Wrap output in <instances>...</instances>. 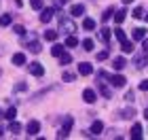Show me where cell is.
Wrapping results in <instances>:
<instances>
[{"label":"cell","instance_id":"obj_8","mask_svg":"<svg viewBox=\"0 0 148 140\" xmlns=\"http://www.w3.org/2000/svg\"><path fill=\"white\" fill-rule=\"evenodd\" d=\"M59 26H62V30H66L70 34V32H74L76 30V26H74L72 21H68V19H59Z\"/></svg>","mask_w":148,"mask_h":140},{"label":"cell","instance_id":"obj_7","mask_svg":"<svg viewBox=\"0 0 148 140\" xmlns=\"http://www.w3.org/2000/svg\"><path fill=\"white\" fill-rule=\"evenodd\" d=\"M70 15H72V17H80V15H85V6H83V4H72Z\"/></svg>","mask_w":148,"mask_h":140},{"label":"cell","instance_id":"obj_19","mask_svg":"<svg viewBox=\"0 0 148 140\" xmlns=\"http://www.w3.org/2000/svg\"><path fill=\"white\" fill-rule=\"evenodd\" d=\"M40 49H42V47H40L38 41H32V43L28 45V51H30V53H40Z\"/></svg>","mask_w":148,"mask_h":140},{"label":"cell","instance_id":"obj_17","mask_svg":"<svg viewBox=\"0 0 148 140\" xmlns=\"http://www.w3.org/2000/svg\"><path fill=\"white\" fill-rule=\"evenodd\" d=\"M83 28L85 30H95V21H93L91 17H85L83 19Z\"/></svg>","mask_w":148,"mask_h":140},{"label":"cell","instance_id":"obj_20","mask_svg":"<svg viewBox=\"0 0 148 140\" xmlns=\"http://www.w3.org/2000/svg\"><path fill=\"white\" fill-rule=\"evenodd\" d=\"M144 36H146V28H136L133 30V38H136V41H142Z\"/></svg>","mask_w":148,"mask_h":140},{"label":"cell","instance_id":"obj_23","mask_svg":"<svg viewBox=\"0 0 148 140\" xmlns=\"http://www.w3.org/2000/svg\"><path fill=\"white\" fill-rule=\"evenodd\" d=\"M72 62V55H70V53H62V55H59V64H70Z\"/></svg>","mask_w":148,"mask_h":140},{"label":"cell","instance_id":"obj_45","mask_svg":"<svg viewBox=\"0 0 148 140\" xmlns=\"http://www.w3.org/2000/svg\"><path fill=\"white\" fill-rule=\"evenodd\" d=\"M0 115H2V110H0Z\"/></svg>","mask_w":148,"mask_h":140},{"label":"cell","instance_id":"obj_28","mask_svg":"<svg viewBox=\"0 0 148 140\" xmlns=\"http://www.w3.org/2000/svg\"><path fill=\"white\" fill-rule=\"evenodd\" d=\"M15 117H17V110H15V108H9V110L4 112V119H9V121H13Z\"/></svg>","mask_w":148,"mask_h":140},{"label":"cell","instance_id":"obj_41","mask_svg":"<svg viewBox=\"0 0 148 140\" xmlns=\"http://www.w3.org/2000/svg\"><path fill=\"white\" fill-rule=\"evenodd\" d=\"M144 117H146V119H148V108H146V110H144Z\"/></svg>","mask_w":148,"mask_h":140},{"label":"cell","instance_id":"obj_27","mask_svg":"<svg viewBox=\"0 0 148 140\" xmlns=\"http://www.w3.org/2000/svg\"><path fill=\"white\" fill-rule=\"evenodd\" d=\"M131 15L136 17V19H142V17H144V9H142V6H136V9H133V13H131Z\"/></svg>","mask_w":148,"mask_h":140},{"label":"cell","instance_id":"obj_39","mask_svg":"<svg viewBox=\"0 0 148 140\" xmlns=\"http://www.w3.org/2000/svg\"><path fill=\"white\" fill-rule=\"evenodd\" d=\"M15 89H17V91H23V89H25V85H23V83H19V85H15Z\"/></svg>","mask_w":148,"mask_h":140},{"label":"cell","instance_id":"obj_38","mask_svg":"<svg viewBox=\"0 0 148 140\" xmlns=\"http://www.w3.org/2000/svg\"><path fill=\"white\" fill-rule=\"evenodd\" d=\"M125 100H129V102H131V100H133V91H127L125 93Z\"/></svg>","mask_w":148,"mask_h":140},{"label":"cell","instance_id":"obj_24","mask_svg":"<svg viewBox=\"0 0 148 140\" xmlns=\"http://www.w3.org/2000/svg\"><path fill=\"white\" fill-rule=\"evenodd\" d=\"M114 34H116V38H119L121 43L127 41V34H125V30H123V28H116V30H114Z\"/></svg>","mask_w":148,"mask_h":140},{"label":"cell","instance_id":"obj_29","mask_svg":"<svg viewBox=\"0 0 148 140\" xmlns=\"http://www.w3.org/2000/svg\"><path fill=\"white\" fill-rule=\"evenodd\" d=\"M9 23H11V15H2L0 17V26H2V28H6Z\"/></svg>","mask_w":148,"mask_h":140},{"label":"cell","instance_id":"obj_22","mask_svg":"<svg viewBox=\"0 0 148 140\" xmlns=\"http://www.w3.org/2000/svg\"><path fill=\"white\" fill-rule=\"evenodd\" d=\"M93 47H95V43H93L91 38H85V41H83V49L85 51H93Z\"/></svg>","mask_w":148,"mask_h":140},{"label":"cell","instance_id":"obj_9","mask_svg":"<svg viewBox=\"0 0 148 140\" xmlns=\"http://www.w3.org/2000/svg\"><path fill=\"white\" fill-rule=\"evenodd\" d=\"M142 136H144V134H142V125H140V123H133V128H131V138H133V140H140Z\"/></svg>","mask_w":148,"mask_h":140},{"label":"cell","instance_id":"obj_16","mask_svg":"<svg viewBox=\"0 0 148 140\" xmlns=\"http://www.w3.org/2000/svg\"><path fill=\"white\" fill-rule=\"evenodd\" d=\"M45 41L55 43V41H57V32H55V30H47V32H45Z\"/></svg>","mask_w":148,"mask_h":140},{"label":"cell","instance_id":"obj_35","mask_svg":"<svg viewBox=\"0 0 148 140\" xmlns=\"http://www.w3.org/2000/svg\"><path fill=\"white\" fill-rule=\"evenodd\" d=\"M140 91H148V79H146V81H142V83H140Z\"/></svg>","mask_w":148,"mask_h":140},{"label":"cell","instance_id":"obj_2","mask_svg":"<svg viewBox=\"0 0 148 140\" xmlns=\"http://www.w3.org/2000/svg\"><path fill=\"white\" fill-rule=\"evenodd\" d=\"M72 125H74V121L68 117L66 119V123H64V128L57 132V138H68V134H70V130H72Z\"/></svg>","mask_w":148,"mask_h":140},{"label":"cell","instance_id":"obj_1","mask_svg":"<svg viewBox=\"0 0 148 140\" xmlns=\"http://www.w3.org/2000/svg\"><path fill=\"white\" fill-rule=\"evenodd\" d=\"M28 70H30V74H34V77H42V74H45V66L38 64V62L28 64Z\"/></svg>","mask_w":148,"mask_h":140},{"label":"cell","instance_id":"obj_26","mask_svg":"<svg viewBox=\"0 0 148 140\" xmlns=\"http://www.w3.org/2000/svg\"><path fill=\"white\" fill-rule=\"evenodd\" d=\"M66 47H78V38L76 36H68L66 38Z\"/></svg>","mask_w":148,"mask_h":140},{"label":"cell","instance_id":"obj_37","mask_svg":"<svg viewBox=\"0 0 148 140\" xmlns=\"http://www.w3.org/2000/svg\"><path fill=\"white\" fill-rule=\"evenodd\" d=\"M64 81H74V74H70V72H66V74H64Z\"/></svg>","mask_w":148,"mask_h":140},{"label":"cell","instance_id":"obj_44","mask_svg":"<svg viewBox=\"0 0 148 140\" xmlns=\"http://www.w3.org/2000/svg\"><path fill=\"white\" fill-rule=\"evenodd\" d=\"M62 2H68V0H62Z\"/></svg>","mask_w":148,"mask_h":140},{"label":"cell","instance_id":"obj_3","mask_svg":"<svg viewBox=\"0 0 148 140\" xmlns=\"http://www.w3.org/2000/svg\"><path fill=\"white\" fill-rule=\"evenodd\" d=\"M83 100L87 104H93L97 100V93H95V89H91V87H87L85 91H83Z\"/></svg>","mask_w":148,"mask_h":140},{"label":"cell","instance_id":"obj_42","mask_svg":"<svg viewBox=\"0 0 148 140\" xmlns=\"http://www.w3.org/2000/svg\"><path fill=\"white\" fill-rule=\"evenodd\" d=\"M2 134H4V132H2V128H0V136H2Z\"/></svg>","mask_w":148,"mask_h":140},{"label":"cell","instance_id":"obj_5","mask_svg":"<svg viewBox=\"0 0 148 140\" xmlns=\"http://www.w3.org/2000/svg\"><path fill=\"white\" fill-rule=\"evenodd\" d=\"M91 72H93V68H91V64H89V62H80V64H78V74L89 77Z\"/></svg>","mask_w":148,"mask_h":140},{"label":"cell","instance_id":"obj_11","mask_svg":"<svg viewBox=\"0 0 148 140\" xmlns=\"http://www.w3.org/2000/svg\"><path fill=\"white\" fill-rule=\"evenodd\" d=\"M112 64H114V66H112L114 70H123L125 66H127V62H125L123 57H114V59H112Z\"/></svg>","mask_w":148,"mask_h":140},{"label":"cell","instance_id":"obj_21","mask_svg":"<svg viewBox=\"0 0 148 140\" xmlns=\"http://www.w3.org/2000/svg\"><path fill=\"white\" fill-rule=\"evenodd\" d=\"M51 53H53L55 57H59V55L64 53V45H53V47H51Z\"/></svg>","mask_w":148,"mask_h":140},{"label":"cell","instance_id":"obj_13","mask_svg":"<svg viewBox=\"0 0 148 140\" xmlns=\"http://www.w3.org/2000/svg\"><path fill=\"white\" fill-rule=\"evenodd\" d=\"M121 51L123 53H133V43L131 41H123L121 43Z\"/></svg>","mask_w":148,"mask_h":140},{"label":"cell","instance_id":"obj_25","mask_svg":"<svg viewBox=\"0 0 148 140\" xmlns=\"http://www.w3.org/2000/svg\"><path fill=\"white\" fill-rule=\"evenodd\" d=\"M114 15V9H112V6H110V9H106L104 11V15H102V21H110V17Z\"/></svg>","mask_w":148,"mask_h":140},{"label":"cell","instance_id":"obj_36","mask_svg":"<svg viewBox=\"0 0 148 140\" xmlns=\"http://www.w3.org/2000/svg\"><path fill=\"white\" fill-rule=\"evenodd\" d=\"M23 32H25V30H23V26H15V34H19V36H21Z\"/></svg>","mask_w":148,"mask_h":140},{"label":"cell","instance_id":"obj_30","mask_svg":"<svg viewBox=\"0 0 148 140\" xmlns=\"http://www.w3.org/2000/svg\"><path fill=\"white\" fill-rule=\"evenodd\" d=\"M102 41H104V43H110V30H108V28L102 30Z\"/></svg>","mask_w":148,"mask_h":140},{"label":"cell","instance_id":"obj_31","mask_svg":"<svg viewBox=\"0 0 148 140\" xmlns=\"http://www.w3.org/2000/svg\"><path fill=\"white\" fill-rule=\"evenodd\" d=\"M32 9H34V11H40V9H42V0H32Z\"/></svg>","mask_w":148,"mask_h":140},{"label":"cell","instance_id":"obj_34","mask_svg":"<svg viewBox=\"0 0 148 140\" xmlns=\"http://www.w3.org/2000/svg\"><path fill=\"white\" fill-rule=\"evenodd\" d=\"M99 89H102V93H104V96H106V98H110V96H112V93H110V89H108V87H106V85H102V87H99Z\"/></svg>","mask_w":148,"mask_h":140},{"label":"cell","instance_id":"obj_18","mask_svg":"<svg viewBox=\"0 0 148 140\" xmlns=\"http://www.w3.org/2000/svg\"><path fill=\"white\" fill-rule=\"evenodd\" d=\"M102 130H104V123L102 121H93L91 123V134H99Z\"/></svg>","mask_w":148,"mask_h":140},{"label":"cell","instance_id":"obj_40","mask_svg":"<svg viewBox=\"0 0 148 140\" xmlns=\"http://www.w3.org/2000/svg\"><path fill=\"white\" fill-rule=\"evenodd\" d=\"M121 2H123V4H129V2H133V0H121Z\"/></svg>","mask_w":148,"mask_h":140},{"label":"cell","instance_id":"obj_15","mask_svg":"<svg viewBox=\"0 0 148 140\" xmlns=\"http://www.w3.org/2000/svg\"><path fill=\"white\" fill-rule=\"evenodd\" d=\"M9 132H11V134H19V132H21V125L13 119V121H9Z\"/></svg>","mask_w":148,"mask_h":140},{"label":"cell","instance_id":"obj_32","mask_svg":"<svg viewBox=\"0 0 148 140\" xmlns=\"http://www.w3.org/2000/svg\"><path fill=\"white\" fill-rule=\"evenodd\" d=\"M106 57H108V51H99L97 53V62H104Z\"/></svg>","mask_w":148,"mask_h":140},{"label":"cell","instance_id":"obj_4","mask_svg":"<svg viewBox=\"0 0 148 140\" xmlns=\"http://www.w3.org/2000/svg\"><path fill=\"white\" fill-rule=\"evenodd\" d=\"M25 130H28V136H36L40 132V121H36V119H32V121L25 125Z\"/></svg>","mask_w":148,"mask_h":140},{"label":"cell","instance_id":"obj_10","mask_svg":"<svg viewBox=\"0 0 148 140\" xmlns=\"http://www.w3.org/2000/svg\"><path fill=\"white\" fill-rule=\"evenodd\" d=\"M51 19H53V9H45L42 13H40V21L42 23H49Z\"/></svg>","mask_w":148,"mask_h":140},{"label":"cell","instance_id":"obj_6","mask_svg":"<svg viewBox=\"0 0 148 140\" xmlns=\"http://www.w3.org/2000/svg\"><path fill=\"white\" fill-rule=\"evenodd\" d=\"M110 83L114 85V87H123V85L127 83V79L123 74H114V77H110Z\"/></svg>","mask_w":148,"mask_h":140},{"label":"cell","instance_id":"obj_33","mask_svg":"<svg viewBox=\"0 0 148 140\" xmlns=\"http://www.w3.org/2000/svg\"><path fill=\"white\" fill-rule=\"evenodd\" d=\"M142 51H144V53H148V38H146V36L142 38Z\"/></svg>","mask_w":148,"mask_h":140},{"label":"cell","instance_id":"obj_43","mask_svg":"<svg viewBox=\"0 0 148 140\" xmlns=\"http://www.w3.org/2000/svg\"><path fill=\"white\" fill-rule=\"evenodd\" d=\"M144 17H146V21H148V13H146V15H144Z\"/></svg>","mask_w":148,"mask_h":140},{"label":"cell","instance_id":"obj_14","mask_svg":"<svg viewBox=\"0 0 148 140\" xmlns=\"http://www.w3.org/2000/svg\"><path fill=\"white\" fill-rule=\"evenodd\" d=\"M125 17H127V11H125V9H121V11L114 13V21H116V23H123Z\"/></svg>","mask_w":148,"mask_h":140},{"label":"cell","instance_id":"obj_12","mask_svg":"<svg viewBox=\"0 0 148 140\" xmlns=\"http://www.w3.org/2000/svg\"><path fill=\"white\" fill-rule=\"evenodd\" d=\"M11 62L15 64V66H23V64H25V55H23V53H15Z\"/></svg>","mask_w":148,"mask_h":140}]
</instances>
